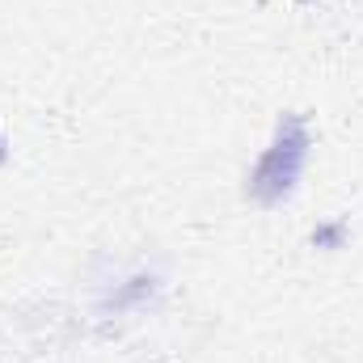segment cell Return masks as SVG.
I'll list each match as a JSON object with an SVG mask.
<instances>
[{
  "mask_svg": "<svg viewBox=\"0 0 363 363\" xmlns=\"http://www.w3.org/2000/svg\"><path fill=\"white\" fill-rule=\"evenodd\" d=\"M308 148H313V131L304 123V114H283L274 123L271 144L258 152L250 178H245V199L254 207H279L296 194V186L304 178L308 165Z\"/></svg>",
  "mask_w": 363,
  "mask_h": 363,
  "instance_id": "1",
  "label": "cell"
},
{
  "mask_svg": "<svg viewBox=\"0 0 363 363\" xmlns=\"http://www.w3.org/2000/svg\"><path fill=\"white\" fill-rule=\"evenodd\" d=\"M342 233H347V224H325V228L313 233V245H321V250H338V245H342Z\"/></svg>",
  "mask_w": 363,
  "mask_h": 363,
  "instance_id": "2",
  "label": "cell"
},
{
  "mask_svg": "<svg viewBox=\"0 0 363 363\" xmlns=\"http://www.w3.org/2000/svg\"><path fill=\"white\" fill-rule=\"evenodd\" d=\"M9 161V140H4V131H0V165Z\"/></svg>",
  "mask_w": 363,
  "mask_h": 363,
  "instance_id": "3",
  "label": "cell"
}]
</instances>
